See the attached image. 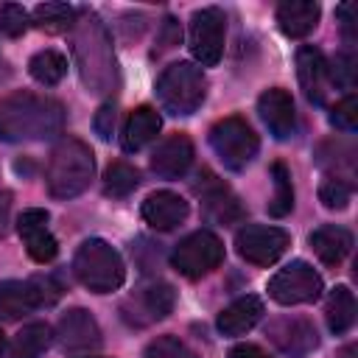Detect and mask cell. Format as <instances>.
<instances>
[{
    "label": "cell",
    "mask_w": 358,
    "mask_h": 358,
    "mask_svg": "<svg viewBox=\"0 0 358 358\" xmlns=\"http://www.w3.org/2000/svg\"><path fill=\"white\" fill-rule=\"evenodd\" d=\"M64 129V106L50 95L11 92L0 98V140H50Z\"/></svg>",
    "instance_id": "cell-1"
},
{
    "label": "cell",
    "mask_w": 358,
    "mask_h": 358,
    "mask_svg": "<svg viewBox=\"0 0 358 358\" xmlns=\"http://www.w3.org/2000/svg\"><path fill=\"white\" fill-rule=\"evenodd\" d=\"M92 173H95L92 148L78 137H64L56 143L48 159L45 182L53 199H76L90 187Z\"/></svg>",
    "instance_id": "cell-2"
},
{
    "label": "cell",
    "mask_w": 358,
    "mask_h": 358,
    "mask_svg": "<svg viewBox=\"0 0 358 358\" xmlns=\"http://www.w3.org/2000/svg\"><path fill=\"white\" fill-rule=\"evenodd\" d=\"M73 271L84 288L92 294H112L123 285L126 280V266L117 249H112L101 238H90L76 249L73 257Z\"/></svg>",
    "instance_id": "cell-3"
},
{
    "label": "cell",
    "mask_w": 358,
    "mask_h": 358,
    "mask_svg": "<svg viewBox=\"0 0 358 358\" xmlns=\"http://www.w3.org/2000/svg\"><path fill=\"white\" fill-rule=\"evenodd\" d=\"M207 95L204 70L193 62H173L157 78V98L171 115H193Z\"/></svg>",
    "instance_id": "cell-4"
},
{
    "label": "cell",
    "mask_w": 358,
    "mask_h": 358,
    "mask_svg": "<svg viewBox=\"0 0 358 358\" xmlns=\"http://www.w3.org/2000/svg\"><path fill=\"white\" fill-rule=\"evenodd\" d=\"M221 263H224V243L210 229L190 232L171 252V266L187 280H199V277L215 271Z\"/></svg>",
    "instance_id": "cell-5"
},
{
    "label": "cell",
    "mask_w": 358,
    "mask_h": 358,
    "mask_svg": "<svg viewBox=\"0 0 358 358\" xmlns=\"http://www.w3.org/2000/svg\"><path fill=\"white\" fill-rule=\"evenodd\" d=\"M210 145L218 154V159L224 162V168H229V171H243L260 148L255 129L243 117H235V115L218 120L210 129Z\"/></svg>",
    "instance_id": "cell-6"
},
{
    "label": "cell",
    "mask_w": 358,
    "mask_h": 358,
    "mask_svg": "<svg viewBox=\"0 0 358 358\" xmlns=\"http://www.w3.org/2000/svg\"><path fill=\"white\" fill-rule=\"evenodd\" d=\"M224 36H227V17L221 8L207 6L199 8L190 17V31H187V45L193 59L201 67H213L224 56Z\"/></svg>",
    "instance_id": "cell-7"
},
{
    "label": "cell",
    "mask_w": 358,
    "mask_h": 358,
    "mask_svg": "<svg viewBox=\"0 0 358 358\" xmlns=\"http://www.w3.org/2000/svg\"><path fill=\"white\" fill-rule=\"evenodd\" d=\"M322 277L305 260H291L268 280V296L280 305H302L322 296Z\"/></svg>",
    "instance_id": "cell-8"
},
{
    "label": "cell",
    "mask_w": 358,
    "mask_h": 358,
    "mask_svg": "<svg viewBox=\"0 0 358 358\" xmlns=\"http://www.w3.org/2000/svg\"><path fill=\"white\" fill-rule=\"evenodd\" d=\"M288 243H291L288 232L280 229V227H268V224H243L235 235L238 255L252 266L277 263L285 255Z\"/></svg>",
    "instance_id": "cell-9"
},
{
    "label": "cell",
    "mask_w": 358,
    "mask_h": 358,
    "mask_svg": "<svg viewBox=\"0 0 358 358\" xmlns=\"http://www.w3.org/2000/svg\"><path fill=\"white\" fill-rule=\"evenodd\" d=\"M268 338L274 341V347L280 352H285L288 358H305L319 347V333L313 327V322L302 319V316H280L268 322Z\"/></svg>",
    "instance_id": "cell-10"
},
{
    "label": "cell",
    "mask_w": 358,
    "mask_h": 358,
    "mask_svg": "<svg viewBox=\"0 0 358 358\" xmlns=\"http://www.w3.org/2000/svg\"><path fill=\"white\" fill-rule=\"evenodd\" d=\"M257 112L266 123V129L277 140H291L296 134V109L294 98L282 87H271L257 98Z\"/></svg>",
    "instance_id": "cell-11"
},
{
    "label": "cell",
    "mask_w": 358,
    "mask_h": 358,
    "mask_svg": "<svg viewBox=\"0 0 358 358\" xmlns=\"http://www.w3.org/2000/svg\"><path fill=\"white\" fill-rule=\"evenodd\" d=\"M48 218L50 215L42 207L22 210L20 218H17V232L25 241V249L36 263H50L56 257V252H59V243L48 229Z\"/></svg>",
    "instance_id": "cell-12"
},
{
    "label": "cell",
    "mask_w": 358,
    "mask_h": 358,
    "mask_svg": "<svg viewBox=\"0 0 358 358\" xmlns=\"http://www.w3.org/2000/svg\"><path fill=\"white\" fill-rule=\"evenodd\" d=\"M296 76H299V87H302V92L310 103L319 106V103L327 101L330 76H327V59L319 48L302 45L296 50Z\"/></svg>",
    "instance_id": "cell-13"
},
{
    "label": "cell",
    "mask_w": 358,
    "mask_h": 358,
    "mask_svg": "<svg viewBox=\"0 0 358 358\" xmlns=\"http://www.w3.org/2000/svg\"><path fill=\"white\" fill-rule=\"evenodd\" d=\"M59 344L64 352H84L101 344V327L84 308H73L59 319Z\"/></svg>",
    "instance_id": "cell-14"
},
{
    "label": "cell",
    "mask_w": 358,
    "mask_h": 358,
    "mask_svg": "<svg viewBox=\"0 0 358 358\" xmlns=\"http://www.w3.org/2000/svg\"><path fill=\"white\" fill-rule=\"evenodd\" d=\"M173 302H176V291L173 285L168 282H151V285H143L126 305H131L134 310L126 313L131 322L137 324H148V322H157V319H165L171 310H173Z\"/></svg>",
    "instance_id": "cell-15"
},
{
    "label": "cell",
    "mask_w": 358,
    "mask_h": 358,
    "mask_svg": "<svg viewBox=\"0 0 358 358\" xmlns=\"http://www.w3.org/2000/svg\"><path fill=\"white\" fill-rule=\"evenodd\" d=\"M193 162V143L187 134L165 137L151 154V171L162 179H179Z\"/></svg>",
    "instance_id": "cell-16"
},
{
    "label": "cell",
    "mask_w": 358,
    "mask_h": 358,
    "mask_svg": "<svg viewBox=\"0 0 358 358\" xmlns=\"http://www.w3.org/2000/svg\"><path fill=\"white\" fill-rule=\"evenodd\" d=\"M187 213H190L187 201L179 193H173V190H157V193H151L143 201V218H145V224L154 227V229H162V232L176 229L179 224H185Z\"/></svg>",
    "instance_id": "cell-17"
},
{
    "label": "cell",
    "mask_w": 358,
    "mask_h": 358,
    "mask_svg": "<svg viewBox=\"0 0 358 358\" xmlns=\"http://www.w3.org/2000/svg\"><path fill=\"white\" fill-rule=\"evenodd\" d=\"M322 8L313 0H285L277 6V25L285 36L302 39L319 25Z\"/></svg>",
    "instance_id": "cell-18"
},
{
    "label": "cell",
    "mask_w": 358,
    "mask_h": 358,
    "mask_svg": "<svg viewBox=\"0 0 358 358\" xmlns=\"http://www.w3.org/2000/svg\"><path fill=\"white\" fill-rule=\"evenodd\" d=\"M263 319V302L257 299V296H252V294H246V296H238L235 302H229L221 313H218V330L224 333V336H243V333H249L257 322Z\"/></svg>",
    "instance_id": "cell-19"
},
{
    "label": "cell",
    "mask_w": 358,
    "mask_h": 358,
    "mask_svg": "<svg viewBox=\"0 0 358 358\" xmlns=\"http://www.w3.org/2000/svg\"><path fill=\"white\" fill-rule=\"evenodd\" d=\"M162 129V117L154 106H137L129 117H126V126H123V134H120V143H123V151H140L145 148Z\"/></svg>",
    "instance_id": "cell-20"
},
{
    "label": "cell",
    "mask_w": 358,
    "mask_h": 358,
    "mask_svg": "<svg viewBox=\"0 0 358 358\" xmlns=\"http://www.w3.org/2000/svg\"><path fill=\"white\" fill-rule=\"evenodd\" d=\"M310 246H313L316 257L324 266H338L350 255V249H352V235L344 227L324 224V227L310 232Z\"/></svg>",
    "instance_id": "cell-21"
},
{
    "label": "cell",
    "mask_w": 358,
    "mask_h": 358,
    "mask_svg": "<svg viewBox=\"0 0 358 358\" xmlns=\"http://www.w3.org/2000/svg\"><path fill=\"white\" fill-rule=\"evenodd\" d=\"M316 162L319 168L330 171L333 179H341L347 185L355 176V148L347 140H324L316 148Z\"/></svg>",
    "instance_id": "cell-22"
},
{
    "label": "cell",
    "mask_w": 358,
    "mask_h": 358,
    "mask_svg": "<svg viewBox=\"0 0 358 358\" xmlns=\"http://www.w3.org/2000/svg\"><path fill=\"white\" fill-rule=\"evenodd\" d=\"M36 308V299L31 294L28 280H6L0 282V319L3 322H17L28 316Z\"/></svg>",
    "instance_id": "cell-23"
},
{
    "label": "cell",
    "mask_w": 358,
    "mask_h": 358,
    "mask_svg": "<svg viewBox=\"0 0 358 358\" xmlns=\"http://www.w3.org/2000/svg\"><path fill=\"white\" fill-rule=\"evenodd\" d=\"M199 190H201V199H204V204H207V215H210L213 221L229 224V221L243 218L241 201H238L221 182H215V176H213V182H210V187H199Z\"/></svg>",
    "instance_id": "cell-24"
},
{
    "label": "cell",
    "mask_w": 358,
    "mask_h": 358,
    "mask_svg": "<svg viewBox=\"0 0 358 358\" xmlns=\"http://www.w3.org/2000/svg\"><path fill=\"white\" fill-rule=\"evenodd\" d=\"M324 316H327V327L330 333L341 336L352 327L355 322V296L347 285H336L327 296V308H324Z\"/></svg>",
    "instance_id": "cell-25"
},
{
    "label": "cell",
    "mask_w": 358,
    "mask_h": 358,
    "mask_svg": "<svg viewBox=\"0 0 358 358\" xmlns=\"http://www.w3.org/2000/svg\"><path fill=\"white\" fill-rule=\"evenodd\" d=\"M50 341H53L50 324L31 322V324H25L14 336V341H11V358H42V352L50 347Z\"/></svg>",
    "instance_id": "cell-26"
},
{
    "label": "cell",
    "mask_w": 358,
    "mask_h": 358,
    "mask_svg": "<svg viewBox=\"0 0 358 358\" xmlns=\"http://www.w3.org/2000/svg\"><path fill=\"white\" fill-rule=\"evenodd\" d=\"M28 73H31L34 81H39V84H45V87H53V84H59V81L64 78V73H67V59H64L59 50H39V53L31 56Z\"/></svg>",
    "instance_id": "cell-27"
},
{
    "label": "cell",
    "mask_w": 358,
    "mask_h": 358,
    "mask_svg": "<svg viewBox=\"0 0 358 358\" xmlns=\"http://www.w3.org/2000/svg\"><path fill=\"white\" fill-rule=\"evenodd\" d=\"M34 22L48 34H64L76 22V8L67 3H39L34 8Z\"/></svg>",
    "instance_id": "cell-28"
},
{
    "label": "cell",
    "mask_w": 358,
    "mask_h": 358,
    "mask_svg": "<svg viewBox=\"0 0 358 358\" xmlns=\"http://www.w3.org/2000/svg\"><path fill=\"white\" fill-rule=\"evenodd\" d=\"M271 179H274V196L268 201V215L282 218L294 210V185H291V173L282 162L271 165Z\"/></svg>",
    "instance_id": "cell-29"
},
{
    "label": "cell",
    "mask_w": 358,
    "mask_h": 358,
    "mask_svg": "<svg viewBox=\"0 0 358 358\" xmlns=\"http://www.w3.org/2000/svg\"><path fill=\"white\" fill-rule=\"evenodd\" d=\"M137 185H140V173L129 162H112L106 168V173H103V193L112 196V199L129 196Z\"/></svg>",
    "instance_id": "cell-30"
},
{
    "label": "cell",
    "mask_w": 358,
    "mask_h": 358,
    "mask_svg": "<svg viewBox=\"0 0 358 358\" xmlns=\"http://www.w3.org/2000/svg\"><path fill=\"white\" fill-rule=\"evenodd\" d=\"M327 76H330L333 84L352 90L355 87V78H358V59H355V53L352 50L336 53L333 64H327Z\"/></svg>",
    "instance_id": "cell-31"
},
{
    "label": "cell",
    "mask_w": 358,
    "mask_h": 358,
    "mask_svg": "<svg viewBox=\"0 0 358 358\" xmlns=\"http://www.w3.org/2000/svg\"><path fill=\"white\" fill-rule=\"evenodd\" d=\"M28 285H31V294L36 299V308L56 305L62 299V291H64L62 282L56 277H50V274H34V277H28Z\"/></svg>",
    "instance_id": "cell-32"
},
{
    "label": "cell",
    "mask_w": 358,
    "mask_h": 358,
    "mask_svg": "<svg viewBox=\"0 0 358 358\" xmlns=\"http://www.w3.org/2000/svg\"><path fill=\"white\" fill-rule=\"evenodd\" d=\"M143 358H199V355L176 336H159L145 347Z\"/></svg>",
    "instance_id": "cell-33"
},
{
    "label": "cell",
    "mask_w": 358,
    "mask_h": 358,
    "mask_svg": "<svg viewBox=\"0 0 358 358\" xmlns=\"http://www.w3.org/2000/svg\"><path fill=\"white\" fill-rule=\"evenodd\" d=\"M350 196H352V185L341 182V179H333L327 176L322 185H319V201L327 207V210H344L350 204Z\"/></svg>",
    "instance_id": "cell-34"
},
{
    "label": "cell",
    "mask_w": 358,
    "mask_h": 358,
    "mask_svg": "<svg viewBox=\"0 0 358 358\" xmlns=\"http://www.w3.org/2000/svg\"><path fill=\"white\" fill-rule=\"evenodd\" d=\"M330 123H333L336 129H341V131H350V134L358 129V98H355V92L344 95V98L333 106Z\"/></svg>",
    "instance_id": "cell-35"
},
{
    "label": "cell",
    "mask_w": 358,
    "mask_h": 358,
    "mask_svg": "<svg viewBox=\"0 0 358 358\" xmlns=\"http://www.w3.org/2000/svg\"><path fill=\"white\" fill-rule=\"evenodd\" d=\"M28 28V11L17 3H3L0 6V31L6 36H20Z\"/></svg>",
    "instance_id": "cell-36"
},
{
    "label": "cell",
    "mask_w": 358,
    "mask_h": 358,
    "mask_svg": "<svg viewBox=\"0 0 358 358\" xmlns=\"http://www.w3.org/2000/svg\"><path fill=\"white\" fill-rule=\"evenodd\" d=\"M115 120H117V109H115V103H103V106L95 112L92 126H95V131H98L101 140H109V137H112V131H115Z\"/></svg>",
    "instance_id": "cell-37"
},
{
    "label": "cell",
    "mask_w": 358,
    "mask_h": 358,
    "mask_svg": "<svg viewBox=\"0 0 358 358\" xmlns=\"http://www.w3.org/2000/svg\"><path fill=\"white\" fill-rule=\"evenodd\" d=\"M336 17L341 20V31L350 42H355V22H358V3H341L336 8Z\"/></svg>",
    "instance_id": "cell-38"
},
{
    "label": "cell",
    "mask_w": 358,
    "mask_h": 358,
    "mask_svg": "<svg viewBox=\"0 0 358 358\" xmlns=\"http://www.w3.org/2000/svg\"><path fill=\"white\" fill-rule=\"evenodd\" d=\"M179 36H182V31H179L176 20H173V17H165V22H162V28H159V36H157V42H159L157 53H162V50L179 45Z\"/></svg>",
    "instance_id": "cell-39"
},
{
    "label": "cell",
    "mask_w": 358,
    "mask_h": 358,
    "mask_svg": "<svg viewBox=\"0 0 358 358\" xmlns=\"http://www.w3.org/2000/svg\"><path fill=\"white\" fill-rule=\"evenodd\" d=\"M11 190H0V238L8 232L11 224Z\"/></svg>",
    "instance_id": "cell-40"
},
{
    "label": "cell",
    "mask_w": 358,
    "mask_h": 358,
    "mask_svg": "<svg viewBox=\"0 0 358 358\" xmlns=\"http://www.w3.org/2000/svg\"><path fill=\"white\" fill-rule=\"evenodd\" d=\"M229 358H271L266 350H260L257 344H235L229 350Z\"/></svg>",
    "instance_id": "cell-41"
},
{
    "label": "cell",
    "mask_w": 358,
    "mask_h": 358,
    "mask_svg": "<svg viewBox=\"0 0 358 358\" xmlns=\"http://www.w3.org/2000/svg\"><path fill=\"white\" fill-rule=\"evenodd\" d=\"M336 358H358V347H355V344H344Z\"/></svg>",
    "instance_id": "cell-42"
},
{
    "label": "cell",
    "mask_w": 358,
    "mask_h": 358,
    "mask_svg": "<svg viewBox=\"0 0 358 358\" xmlns=\"http://www.w3.org/2000/svg\"><path fill=\"white\" fill-rule=\"evenodd\" d=\"M3 350H6V336H3V330H0V355H3Z\"/></svg>",
    "instance_id": "cell-43"
},
{
    "label": "cell",
    "mask_w": 358,
    "mask_h": 358,
    "mask_svg": "<svg viewBox=\"0 0 358 358\" xmlns=\"http://www.w3.org/2000/svg\"><path fill=\"white\" fill-rule=\"evenodd\" d=\"M84 358H98V355H84Z\"/></svg>",
    "instance_id": "cell-44"
}]
</instances>
